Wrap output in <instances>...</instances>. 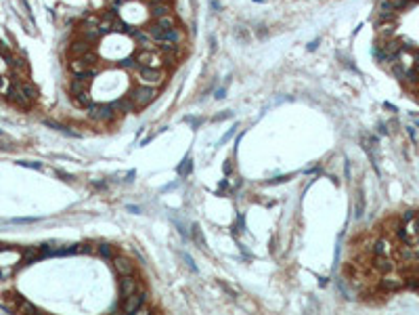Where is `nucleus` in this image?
<instances>
[]
</instances>
